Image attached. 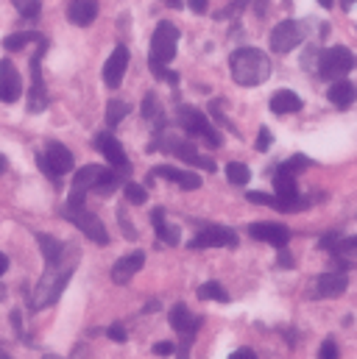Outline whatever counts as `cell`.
I'll return each instance as SVG.
<instances>
[{
  "instance_id": "cell-38",
  "label": "cell",
  "mask_w": 357,
  "mask_h": 359,
  "mask_svg": "<svg viewBox=\"0 0 357 359\" xmlns=\"http://www.w3.org/2000/svg\"><path fill=\"white\" fill-rule=\"evenodd\" d=\"M271 145H273V134L263 126V128H260V134H257V151H268Z\"/></svg>"
},
{
  "instance_id": "cell-12",
  "label": "cell",
  "mask_w": 357,
  "mask_h": 359,
  "mask_svg": "<svg viewBox=\"0 0 357 359\" xmlns=\"http://www.w3.org/2000/svg\"><path fill=\"white\" fill-rule=\"evenodd\" d=\"M304 39L301 34V25L293 22V20H282L273 31H271V50L273 53H290L293 48H299Z\"/></svg>"
},
{
  "instance_id": "cell-28",
  "label": "cell",
  "mask_w": 357,
  "mask_h": 359,
  "mask_svg": "<svg viewBox=\"0 0 357 359\" xmlns=\"http://www.w3.org/2000/svg\"><path fill=\"white\" fill-rule=\"evenodd\" d=\"M131 111V106L126 103V100H109V106H106V126H120V120L126 117Z\"/></svg>"
},
{
  "instance_id": "cell-37",
  "label": "cell",
  "mask_w": 357,
  "mask_h": 359,
  "mask_svg": "<svg viewBox=\"0 0 357 359\" xmlns=\"http://www.w3.org/2000/svg\"><path fill=\"white\" fill-rule=\"evenodd\" d=\"M106 337H109V340H115V343H126V340H129L126 329H123V326H117V323L106 329Z\"/></svg>"
},
{
  "instance_id": "cell-32",
  "label": "cell",
  "mask_w": 357,
  "mask_h": 359,
  "mask_svg": "<svg viewBox=\"0 0 357 359\" xmlns=\"http://www.w3.org/2000/svg\"><path fill=\"white\" fill-rule=\"evenodd\" d=\"M14 6L20 8L22 17L37 20V17H39V8H42V0H14Z\"/></svg>"
},
{
  "instance_id": "cell-25",
  "label": "cell",
  "mask_w": 357,
  "mask_h": 359,
  "mask_svg": "<svg viewBox=\"0 0 357 359\" xmlns=\"http://www.w3.org/2000/svg\"><path fill=\"white\" fill-rule=\"evenodd\" d=\"M123 184V170H115V168H103L100 179L95 184V192L98 195H112L117 187Z\"/></svg>"
},
{
  "instance_id": "cell-24",
  "label": "cell",
  "mask_w": 357,
  "mask_h": 359,
  "mask_svg": "<svg viewBox=\"0 0 357 359\" xmlns=\"http://www.w3.org/2000/svg\"><path fill=\"white\" fill-rule=\"evenodd\" d=\"M100 173H103L100 165H87V168L76 170V176H73V189H79V192L95 189V184H98V179H100Z\"/></svg>"
},
{
  "instance_id": "cell-23",
  "label": "cell",
  "mask_w": 357,
  "mask_h": 359,
  "mask_svg": "<svg viewBox=\"0 0 357 359\" xmlns=\"http://www.w3.org/2000/svg\"><path fill=\"white\" fill-rule=\"evenodd\" d=\"M37 243H39V251H42V257H45V265L59 262V259L65 257V251H67V245H65L62 240H56L53 234H37Z\"/></svg>"
},
{
  "instance_id": "cell-39",
  "label": "cell",
  "mask_w": 357,
  "mask_h": 359,
  "mask_svg": "<svg viewBox=\"0 0 357 359\" xmlns=\"http://www.w3.org/2000/svg\"><path fill=\"white\" fill-rule=\"evenodd\" d=\"M318 59H321V50L318 48H307V53H304V67L310 70V65L318 70Z\"/></svg>"
},
{
  "instance_id": "cell-34",
  "label": "cell",
  "mask_w": 357,
  "mask_h": 359,
  "mask_svg": "<svg viewBox=\"0 0 357 359\" xmlns=\"http://www.w3.org/2000/svg\"><path fill=\"white\" fill-rule=\"evenodd\" d=\"M148 65H151V73H154L157 79H162V81H168V84H174V87L178 84V73L168 70V65H157V62H148Z\"/></svg>"
},
{
  "instance_id": "cell-20",
  "label": "cell",
  "mask_w": 357,
  "mask_h": 359,
  "mask_svg": "<svg viewBox=\"0 0 357 359\" xmlns=\"http://www.w3.org/2000/svg\"><path fill=\"white\" fill-rule=\"evenodd\" d=\"M327 97H330V103H332L335 109L346 111V109L355 103L357 87L352 84V81H344V79H338V81H332V87H330V92H327Z\"/></svg>"
},
{
  "instance_id": "cell-52",
  "label": "cell",
  "mask_w": 357,
  "mask_h": 359,
  "mask_svg": "<svg viewBox=\"0 0 357 359\" xmlns=\"http://www.w3.org/2000/svg\"><path fill=\"white\" fill-rule=\"evenodd\" d=\"M0 359H11V357H8V354H6V351H3V348H0Z\"/></svg>"
},
{
  "instance_id": "cell-49",
  "label": "cell",
  "mask_w": 357,
  "mask_h": 359,
  "mask_svg": "<svg viewBox=\"0 0 357 359\" xmlns=\"http://www.w3.org/2000/svg\"><path fill=\"white\" fill-rule=\"evenodd\" d=\"M6 168H8V162H6V156H0V173H6Z\"/></svg>"
},
{
  "instance_id": "cell-46",
  "label": "cell",
  "mask_w": 357,
  "mask_h": 359,
  "mask_svg": "<svg viewBox=\"0 0 357 359\" xmlns=\"http://www.w3.org/2000/svg\"><path fill=\"white\" fill-rule=\"evenodd\" d=\"M162 3H165V6H171V8H178L184 0H162Z\"/></svg>"
},
{
  "instance_id": "cell-51",
  "label": "cell",
  "mask_w": 357,
  "mask_h": 359,
  "mask_svg": "<svg viewBox=\"0 0 357 359\" xmlns=\"http://www.w3.org/2000/svg\"><path fill=\"white\" fill-rule=\"evenodd\" d=\"M42 359H62V357H56V354H45Z\"/></svg>"
},
{
  "instance_id": "cell-27",
  "label": "cell",
  "mask_w": 357,
  "mask_h": 359,
  "mask_svg": "<svg viewBox=\"0 0 357 359\" xmlns=\"http://www.w3.org/2000/svg\"><path fill=\"white\" fill-rule=\"evenodd\" d=\"M198 298H201V301H221V304H226V301H229V292L223 290V284L207 281V284L198 287Z\"/></svg>"
},
{
  "instance_id": "cell-53",
  "label": "cell",
  "mask_w": 357,
  "mask_h": 359,
  "mask_svg": "<svg viewBox=\"0 0 357 359\" xmlns=\"http://www.w3.org/2000/svg\"><path fill=\"white\" fill-rule=\"evenodd\" d=\"M3 298H6V290H3V287H0V301H3Z\"/></svg>"
},
{
  "instance_id": "cell-31",
  "label": "cell",
  "mask_w": 357,
  "mask_h": 359,
  "mask_svg": "<svg viewBox=\"0 0 357 359\" xmlns=\"http://www.w3.org/2000/svg\"><path fill=\"white\" fill-rule=\"evenodd\" d=\"M123 192H126V201H129V203H134V206H143V203L148 201V192H145V187H143V184L126 181V184H123Z\"/></svg>"
},
{
  "instance_id": "cell-3",
  "label": "cell",
  "mask_w": 357,
  "mask_h": 359,
  "mask_svg": "<svg viewBox=\"0 0 357 359\" xmlns=\"http://www.w3.org/2000/svg\"><path fill=\"white\" fill-rule=\"evenodd\" d=\"M62 217L70 220L82 234H87L95 245H106L109 243V234H106V226L100 223L98 215H92L87 206H84V198H76L70 195L67 203L62 206Z\"/></svg>"
},
{
  "instance_id": "cell-42",
  "label": "cell",
  "mask_w": 357,
  "mask_h": 359,
  "mask_svg": "<svg viewBox=\"0 0 357 359\" xmlns=\"http://www.w3.org/2000/svg\"><path fill=\"white\" fill-rule=\"evenodd\" d=\"M229 359H257V354H254V348H238L229 354Z\"/></svg>"
},
{
  "instance_id": "cell-17",
  "label": "cell",
  "mask_w": 357,
  "mask_h": 359,
  "mask_svg": "<svg viewBox=\"0 0 357 359\" xmlns=\"http://www.w3.org/2000/svg\"><path fill=\"white\" fill-rule=\"evenodd\" d=\"M145 265V254L143 251H134V254H126L120 257L115 265H112V281L115 284H129L134 278V273H140Z\"/></svg>"
},
{
  "instance_id": "cell-48",
  "label": "cell",
  "mask_w": 357,
  "mask_h": 359,
  "mask_svg": "<svg viewBox=\"0 0 357 359\" xmlns=\"http://www.w3.org/2000/svg\"><path fill=\"white\" fill-rule=\"evenodd\" d=\"M352 6H355V0H341V8H344V11H349Z\"/></svg>"
},
{
  "instance_id": "cell-43",
  "label": "cell",
  "mask_w": 357,
  "mask_h": 359,
  "mask_svg": "<svg viewBox=\"0 0 357 359\" xmlns=\"http://www.w3.org/2000/svg\"><path fill=\"white\" fill-rule=\"evenodd\" d=\"M207 6H209V0H190V11L193 14H204Z\"/></svg>"
},
{
  "instance_id": "cell-41",
  "label": "cell",
  "mask_w": 357,
  "mask_h": 359,
  "mask_svg": "<svg viewBox=\"0 0 357 359\" xmlns=\"http://www.w3.org/2000/svg\"><path fill=\"white\" fill-rule=\"evenodd\" d=\"M117 217H120V226H123V234H126V240H137V231L129 226V220H126V212H123V209L117 212Z\"/></svg>"
},
{
  "instance_id": "cell-35",
  "label": "cell",
  "mask_w": 357,
  "mask_h": 359,
  "mask_svg": "<svg viewBox=\"0 0 357 359\" xmlns=\"http://www.w3.org/2000/svg\"><path fill=\"white\" fill-rule=\"evenodd\" d=\"M318 359H341V351H338V343H335L332 337L321 343V348H318Z\"/></svg>"
},
{
  "instance_id": "cell-14",
  "label": "cell",
  "mask_w": 357,
  "mask_h": 359,
  "mask_svg": "<svg viewBox=\"0 0 357 359\" xmlns=\"http://www.w3.org/2000/svg\"><path fill=\"white\" fill-rule=\"evenodd\" d=\"M126 67H129V50H126L123 45H117V48L112 50V56L106 59V65H103V81H106L109 90H117V87L123 84Z\"/></svg>"
},
{
  "instance_id": "cell-18",
  "label": "cell",
  "mask_w": 357,
  "mask_h": 359,
  "mask_svg": "<svg viewBox=\"0 0 357 359\" xmlns=\"http://www.w3.org/2000/svg\"><path fill=\"white\" fill-rule=\"evenodd\" d=\"M154 179H168L178 184L181 189H198L201 187V176H195V173H190V170H178V168H171V165H160V168H154L151 173H148V181Z\"/></svg>"
},
{
  "instance_id": "cell-26",
  "label": "cell",
  "mask_w": 357,
  "mask_h": 359,
  "mask_svg": "<svg viewBox=\"0 0 357 359\" xmlns=\"http://www.w3.org/2000/svg\"><path fill=\"white\" fill-rule=\"evenodd\" d=\"M39 39H42V34L22 31V34H11V36H6V39H3V48H6L8 53H14V50H22L28 42H39Z\"/></svg>"
},
{
  "instance_id": "cell-4",
  "label": "cell",
  "mask_w": 357,
  "mask_h": 359,
  "mask_svg": "<svg viewBox=\"0 0 357 359\" xmlns=\"http://www.w3.org/2000/svg\"><path fill=\"white\" fill-rule=\"evenodd\" d=\"M355 67H357L355 53L349 48H344V45H335V48L324 50L321 59H318V76L327 79V81H338L346 73H352Z\"/></svg>"
},
{
  "instance_id": "cell-16",
  "label": "cell",
  "mask_w": 357,
  "mask_h": 359,
  "mask_svg": "<svg viewBox=\"0 0 357 359\" xmlns=\"http://www.w3.org/2000/svg\"><path fill=\"white\" fill-rule=\"evenodd\" d=\"M22 95V81L17 67L11 65V59H0V100L3 103H14Z\"/></svg>"
},
{
  "instance_id": "cell-45",
  "label": "cell",
  "mask_w": 357,
  "mask_h": 359,
  "mask_svg": "<svg viewBox=\"0 0 357 359\" xmlns=\"http://www.w3.org/2000/svg\"><path fill=\"white\" fill-rule=\"evenodd\" d=\"M6 270H8V257H6V254H0V276H3Z\"/></svg>"
},
{
  "instance_id": "cell-50",
  "label": "cell",
  "mask_w": 357,
  "mask_h": 359,
  "mask_svg": "<svg viewBox=\"0 0 357 359\" xmlns=\"http://www.w3.org/2000/svg\"><path fill=\"white\" fill-rule=\"evenodd\" d=\"M332 3L335 0H318V6H324V8H332Z\"/></svg>"
},
{
  "instance_id": "cell-13",
  "label": "cell",
  "mask_w": 357,
  "mask_h": 359,
  "mask_svg": "<svg viewBox=\"0 0 357 359\" xmlns=\"http://www.w3.org/2000/svg\"><path fill=\"white\" fill-rule=\"evenodd\" d=\"M249 234L254 240H260V243L273 245V248H287V243H290V231L282 223H252Z\"/></svg>"
},
{
  "instance_id": "cell-30",
  "label": "cell",
  "mask_w": 357,
  "mask_h": 359,
  "mask_svg": "<svg viewBox=\"0 0 357 359\" xmlns=\"http://www.w3.org/2000/svg\"><path fill=\"white\" fill-rule=\"evenodd\" d=\"M226 179L232 184H238V187H246L249 179H252V170L246 165H240V162H229L226 165Z\"/></svg>"
},
{
  "instance_id": "cell-33",
  "label": "cell",
  "mask_w": 357,
  "mask_h": 359,
  "mask_svg": "<svg viewBox=\"0 0 357 359\" xmlns=\"http://www.w3.org/2000/svg\"><path fill=\"white\" fill-rule=\"evenodd\" d=\"M310 165H313V162H310L307 156H301V154H296V156H290L287 162H282L279 168H285V170H290V173L296 176V173H301V170H304V168H310Z\"/></svg>"
},
{
  "instance_id": "cell-9",
  "label": "cell",
  "mask_w": 357,
  "mask_h": 359,
  "mask_svg": "<svg viewBox=\"0 0 357 359\" xmlns=\"http://www.w3.org/2000/svg\"><path fill=\"white\" fill-rule=\"evenodd\" d=\"M45 50H48V39L42 36L37 42V53L31 56V79H34V84H31V92H28V111H34V114L48 106V95H45V84H42V70H39Z\"/></svg>"
},
{
  "instance_id": "cell-2",
  "label": "cell",
  "mask_w": 357,
  "mask_h": 359,
  "mask_svg": "<svg viewBox=\"0 0 357 359\" xmlns=\"http://www.w3.org/2000/svg\"><path fill=\"white\" fill-rule=\"evenodd\" d=\"M229 67H232V79L240 87H260L271 79V59L268 53L257 48H240L229 56Z\"/></svg>"
},
{
  "instance_id": "cell-22",
  "label": "cell",
  "mask_w": 357,
  "mask_h": 359,
  "mask_svg": "<svg viewBox=\"0 0 357 359\" xmlns=\"http://www.w3.org/2000/svg\"><path fill=\"white\" fill-rule=\"evenodd\" d=\"M151 226L157 231V237L165 243V245H178V226H171L165 220V209H154L151 212Z\"/></svg>"
},
{
  "instance_id": "cell-44",
  "label": "cell",
  "mask_w": 357,
  "mask_h": 359,
  "mask_svg": "<svg viewBox=\"0 0 357 359\" xmlns=\"http://www.w3.org/2000/svg\"><path fill=\"white\" fill-rule=\"evenodd\" d=\"M279 268H293V257L285 248H279Z\"/></svg>"
},
{
  "instance_id": "cell-47",
  "label": "cell",
  "mask_w": 357,
  "mask_h": 359,
  "mask_svg": "<svg viewBox=\"0 0 357 359\" xmlns=\"http://www.w3.org/2000/svg\"><path fill=\"white\" fill-rule=\"evenodd\" d=\"M154 309H160V301H148V306H145V312H154Z\"/></svg>"
},
{
  "instance_id": "cell-21",
  "label": "cell",
  "mask_w": 357,
  "mask_h": 359,
  "mask_svg": "<svg viewBox=\"0 0 357 359\" xmlns=\"http://www.w3.org/2000/svg\"><path fill=\"white\" fill-rule=\"evenodd\" d=\"M301 106H304L301 97L290 90L273 92V97H271V111L273 114H296V111H301Z\"/></svg>"
},
{
  "instance_id": "cell-15",
  "label": "cell",
  "mask_w": 357,
  "mask_h": 359,
  "mask_svg": "<svg viewBox=\"0 0 357 359\" xmlns=\"http://www.w3.org/2000/svg\"><path fill=\"white\" fill-rule=\"evenodd\" d=\"M95 145H98V151L103 154V159L109 162V168L123 170V173L129 170V156H126V151H123V145L117 142L115 134H98Z\"/></svg>"
},
{
  "instance_id": "cell-1",
  "label": "cell",
  "mask_w": 357,
  "mask_h": 359,
  "mask_svg": "<svg viewBox=\"0 0 357 359\" xmlns=\"http://www.w3.org/2000/svg\"><path fill=\"white\" fill-rule=\"evenodd\" d=\"M67 251H65V257L59 262H53V265L45 268L39 284H37V290H34V295H31V309H45V306H53L59 301L62 290L67 287V281H70V276L76 270V262H79V257H73L67 262Z\"/></svg>"
},
{
  "instance_id": "cell-5",
  "label": "cell",
  "mask_w": 357,
  "mask_h": 359,
  "mask_svg": "<svg viewBox=\"0 0 357 359\" xmlns=\"http://www.w3.org/2000/svg\"><path fill=\"white\" fill-rule=\"evenodd\" d=\"M178 126L190 134V137H198V140H204L209 148H218L221 145V134L215 131V126L198 111V109H193V106H187V103H181L178 106Z\"/></svg>"
},
{
  "instance_id": "cell-8",
  "label": "cell",
  "mask_w": 357,
  "mask_h": 359,
  "mask_svg": "<svg viewBox=\"0 0 357 359\" xmlns=\"http://www.w3.org/2000/svg\"><path fill=\"white\" fill-rule=\"evenodd\" d=\"M154 148H160V151H171L174 156H178L181 162H187V165H193V168H204V170H215V162L212 159H207V156H201L198 154V148L193 145V142H187V140H178V137H168V140H160V142H154L151 145V151Z\"/></svg>"
},
{
  "instance_id": "cell-6",
  "label": "cell",
  "mask_w": 357,
  "mask_h": 359,
  "mask_svg": "<svg viewBox=\"0 0 357 359\" xmlns=\"http://www.w3.org/2000/svg\"><path fill=\"white\" fill-rule=\"evenodd\" d=\"M37 165H39V170H42L48 179L59 181L62 176H67V173L73 170V154H70L62 142H51V145L45 148V154L37 156Z\"/></svg>"
},
{
  "instance_id": "cell-36",
  "label": "cell",
  "mask_w": 357,
  "mask_h": 359,
  "mask_svg": "<svg viewBox=\"0 0 357 359\" xmlns=\"http://www.w3.org/2000/svg\"><path fill=\"white\" fill-rule=\"evenodd\" d=\"M246 201L260 206H276V195H266V192H246Z\"/></svg>"
},
{
  "instance_id": "cell-29",
  "label": "cell",
  "mask_w": 357,
  "mask_h": 359,
  "mask_svg": "<svg viewBox=\"0 0 357 359\" xmlns=\"http://www.w3.org/2000/svg\"><path fill=\"white\" fill-rule=\"evenodd\" d=\"M143 117L145 120H151V123H162V106H160V100H157V95L154 92H148L145 97H143Z\"/></svg>"
},
{
  "instance_id": "cell-11",
  "label": "cell",
  "mask_w": 357,
  "mask_h": 359,
  "mask_svg": "<svg viewBox=\"0 0 357 359\" xmlns=\"http://www.w3.org/2000/svg\"><path fill=\"white\" fill-rule=\"evenodd\" d=\"M346 287H349L346 273L330 270V273H321V276L310 284V298H316V301H321V298H338V295L346 292Z\"/></svg>"
},
{
  "instance_id": "cell-40",
  "label": "cell",
  "mask_w": 357,
  "mask_h": 359,
  "mask_svg": "<svg viewBox=\"0 0 357 359\" xmlns=\"http://www.w3.org/2000/svg\"><path fill=\"white\" fill-rule=\"evenodd\" d=\"M174 354H176L174 343H157L154 346V357H174Z\"/></svg>"
},
{
  "instance_id": "cell-7",
  "label": "cell",
  "mask_w": 357,
  "mask_h": 359,
  "mask_svg": "<svg viewBox=\"0 0 357 359\" xmlns=\"http://www.w3.org/2000/svg\"><path fill=\"white\" fill-rule=\"evenodd\" d=\"M176 45H178V28L174 22H160L154 36H151V59L157 65H171L176 59Z\"/></svg>"
},
{
  "instance_id": "cell-19",
  "label": "cell",
  "mask_w": 357,
  "mask_h": 359,
  "mask_svg": "<svg viewBox=\"0 0 357 359\" xmlns=\"http://www.w3.org/2000/svg\"><path fill=\"white\" fill-rule=\"evenodd\" d=\"M95 17H98V3H95V0H70V6H67V20H70L73 25L87 28V25L95 22Z\"/></svg>"
},
{
  "instance_id": "cell-10",
  "label": "cell",
  "mask_w": 357,
  "mask_h": 359,
  "mask_svg": "<svg viewBox=\"0 0 357 359\" xmlns=\"http://www.w3.org/2000/svg\"><path fill=\"white\" fill-rule=\"evenodd\" d=\"M235 245H238V234L226 226H207L190 240L193 251H198V248H235Z\"/></svg>"
}]
</instances>
